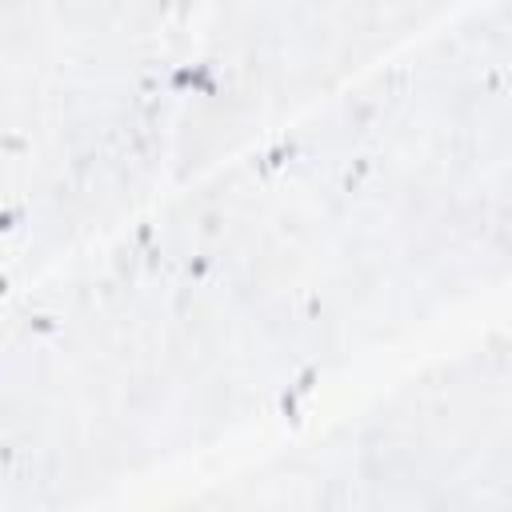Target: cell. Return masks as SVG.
Segmentation results:
<instances>
[{
	"label": "cell",
	"mask_w": 512,
	"mask_h": 512,
	"mask_svg": "<svg viewBox=\"0 0 512 512\" xmlns=\"http://www.w3.org/2000/svg\"><path fill=\"white\" fill-rule=\"evenodd\" d=\"M512 284V0H476L4 296L0 512L308 424Z\"/></svg>",
	"instance_id": "1"
},
{
	"label": "cell",
	"mask_w": 512,
	"mask_h": 512,
	"mask_svg": "<svg viewBox=\"0 0 512 512\" xmlns=\"http://www.w3.org/2000/svg\"><path fill=\"white\" fill-rule=\"evenodd\" d=\"M208 0H0V292L172 180Z\"/></svg>",
	"instance_id": "2"
},
{
	"label": "cell",
	"mask_w": 512,
	"mask_h": 512,
	"mask_svg": "<svg viewBox=\"0 0 512 512\" xmlns=\"http://www.w3.org/2000/svg\"><path fill=\"white\" fill-rule=\"evenodd\" d=\"M228 508H512V320L208 480Z\"/></svg>",
	"instance_id": "3"
},
{
	"label": "cell",
	"mask_w": 512,
	"mask_h": 512,
	"mask_svg": "<svg viewBox=\"0 0 512 512\" xmlns=\"http://www.w3.org/2000/svg\"><path fill=\"white\" fill-rule=\"evenodd\" d=\"M476 0H208L172 180H184Z\"/></svg>",
	"instance_id": "4"
}]
</instances>
